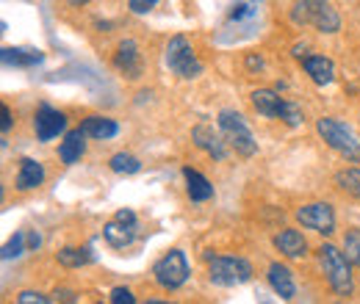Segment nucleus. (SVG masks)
I'll list each match as a JSON object with an SVG mask.
<instances>
[{
  "mask_svg": "<svg viewBox=\"0 0 360 304\" xmlns=\"http://www.w3.org/2000/svg\"><path fill=\"white\" fill-rule=\"evenodd\" d=\"M274 249H277L280 255L297 260V258H305V252H308V241H305V235H302L300 230L285 227V230H280V232L274 235Z\"/></svg>",
  "mask_w": 360,
  "mask_h": 304,
  "instance_id": "12",
  "label": "nucleus"
},
{
  "mask_svg": "<svg viewBox=\"0 0 360 304\" xmlns=\"http://www.w3.org/2000/svg\"><path fill=\"white\" fill-rule=\"evenodd\" d=\"M153 277L164 291H178L188 279V260L180 249H169L164 258H158L153 265Z\"/></svg>",
  "mask_w": 360,
  "mask_h": 304,
  "instance_id": "5",
  "label": "nucleus"
},
{
  "mask_svg": "<svg viewBox=\"0 0 360 304\" xmlns=\"http://www.w3.org/2000/svg\"><path fill=\"white\" fill-rule=\"evenodd\" d=\"M67 3H70V6H75V8H81V6H86L89 0H67Z\"/></svg>",
  "mask_w": 360,
  "mask_h": 304,
  "instance_id": "35",
  "label": "nucleus"
},
{
  "mask_svg": "<svg viewBox=\"0 0 360 304\" xmlns=\"http://www.w3.org/2000/svg\"><path fill=\"white\" fill-rule=\"evenodd\" d=\"M58 263H61L64 268H81V265L91 263V252H89V249H75V246H67V249H61V252H58Z\"/></svg>",
  "mask_w": 360,
  "mask_h": 304,
  "instance_id": "22",
  "label": "nucleus"
},
{
  "mask_svg": "<svg viewBox=\"0 0 360 304\" xmlns=\"http://www.w3.org/2000/svg\"><path fill=\"white\" fill-rule=\"evenodd\" d=\"M53 302H75V293L72 291H56L53 293Z\"/></svg>",
  "mask_w": 360,
  "mask_h": 304,
  "instance_id": "31",
  "label": "nucleus"
},
{
  "mask_svg": "<svg viewBox=\"0 0 360 304\" xmlns=\"http://www.w3.org/2000/svg\"><path fill=\"white\" fill-rule=\"evenodd\" d=\"M191 141L200 147V150H205L211 158H217V161H225L227 150H225V136H222V131L217 133L211 125H197L194 131H191Z\"/></svg>",
  "mask_w": 360,
  "mask_h": 304,
  "instance_id": "11",
  "label": "nucleus"
},
{
  "mask_svg": "<svg viewBox=\"0 0 360 304\" xmlns=\"http://www.w3.org/2000/svg\"><path fill=\"white\" fill-rule=\"evenodd\" d=\"M269 285L280 299H294V293H297V288H294V274H291V268L283 265V263H271L269 265Z\"/></svg>",
  "mask_w": 360,
  "mask_h": 304,
  "instance_id": "16",
  "label": "nucleus"
},
{
  "mask_svg": "<svg viewBox=\"0 0 360 304\" xmlns=\"http://www.w3.org/2000/svg\"><path fill=\"white\" fill-rule=\"evenodd\" d=\"M11 128V111H8V105H3V133H8Z\"/></svg>",
  "mask_w": 360,
  "mask_h": 304,
  "instance_id": "32",
  "label": "nucleus"
},
{
  "mask_svg": "<svg viewBox=\"0 0 360 304\" xmlns=\"http://www.w3.org/2000/svg\"><path fill=\"white\" fill-rule=\"evenodd\" d=\"M114 64L120 72H125L128 78H139L141 75V55H139V47L134 39H125L117 47V55H114Z\"/></svg>",
  "mask_w": 360,
  "mask_h": 304,
  "instance_id": "14",
  "label": "nucleus"
},
{
  "mask_svg": "<svg viewBox=\"0 0 360 304\" xmlns=\"http://www.w3.org/2000/svg\"><path fill=\"white\" fill-rule=\"evenodd\" d=\"M3 61L6 64H14V67H34L42 61V53L39 50H14V47H6L3 50Z\"/></svg>",
  "mask_w": 360,
  "mask_h": 304,
  "instance_id": "21",
  "label": "nucleus"
},
{
  "mask_svg": "<svg viewBox=\"0 0 360 304\" xmlns=\"http://www.w3.org/2000/svg\"><path fill=\"white\" fill-rule=\"evenodd\" d=\"M247 67H250V70H255V67L261 70V67H264V61H261V55H258V58H255V55H250V58H247Z\"/></svg>",
  "mask_w": 360,
  "mask_h": 304,
  "instance_id": "33",
  "label": "nucleus"
},
{
  "mask_svg": "<svg viewBox=\"0 0 360 304\" xmlns=\"http://www.w3.org/2000/svg\"><path fill=\"white\" fill-rule=\"evenodd\" d=\"M291 20L297 25H314L321 34H335L341 28V17L330 6V0H297Z\"/></svg>",
  "mask_w": 360,
  "mask_h": 304,
  "instance_id": "2",
  "label": "nucleus"
},
{
  "mask_svg": "<svg viewBox=\"0 0 360 304\" xmlns=\"http://www.w3.org/2000/svg\"><path fill=\"white\" fill-rule=\"evenodd\" d=\"M319 265H321V274L327 277L330 288L338 296H352V271H349V260L344 252H338L333 244H321L319 246Z\"/></svg>",
  "mask_w": 360,
  "mask_h": 304,
  "instance_id": "3",
  "label": "nucleus"
},
{
  "mask_svg": "<svg viewBox=\"0 0 360 304\" xmlns=\"http://www.w3.org/2000/svg\"><path fill=\"white\" fill-rule=\"evenodd\" d=\"M302 67H305V72L311 75V81L319 84V86H327V84H333V78H335V64H333L327 55H305V58H302Z\"/></svg>",
  "mask_w": 360,
  "mask_h": 304,
  "instance_id": "15",
  "label": "nucleus"
},
{
  "mask_svg": "<svg viewBox=\"0 0 360 304\" xmlns=\"http://www.w3.org/2000/svg\"><path fill=\"white\" fill-rule=\"evenodd\" d=\"M316 131L327 141V147L335 150L341 158H347L352 164H360V138L347 122H341L335 117H321L316 122Z\"/></svg>",
  "mask_w": 360,
  "mask_h": 304,
  "instance_id": "1",
  "label": "nucleus"
},
{
  "mask_svg": "<svg viewBox=\"0 0 360 304\" xmlns=\"http://www.w3.org/2000/svg\"><path fill=\"white\" fill-rule=\"evenodd\" d=\"M22 244H25V232H17V235L3 246V260L20 258V255H22Z\"/></svg>",
  "mask_w": 360,
  "mask_h": 304,
  "instance_id": "26",
  "label": "nucleus"
},
{
  "mask_svg": "<svg viewBox=\"0 0 360 304\" xmlns=\"http://www.w3.org/2000/svg\"><path fill=\"white\" fill-rule=\"evenodd\" d=\"M167 67L178 78H186V81H191V78H197L202 72V64L197 61L194 47L186 37H172L169 39V44H167Z\"/></svg>",
  "mask_w": 360,
  "mask_h": 304,
  "instance_id": "7",
  "label": "nucleus"
},
{
  "mask_svg": "<svg viewBox=\"0 0 360 304\" xmlns=\"http://www.w3.org/2000/svg\"><path fill=\"white\" fill-rule=\"evenodd\" d=\"M252 105H255L258 114L280 119L283 111H285V105H288V100H283L274 88H255V91H252Z\"/></svg>",
  "mask_w": 360,
  "mask_h": 304,
  "instance_id": "13",
  "label": "nucleus"
},
{
  "mask_svg": "<svg viewBox=\"0 0 360 304\" xmlns=\"http://www.w3.org/2000/svg\"><path fill=\"white\" fill-rule=\"evenodd\" d=\"M17 302L20 304H47V302H53L50 296H42V293H37V291H22L20 296H17Z\"/></svg>",
  "mask_w": 360,
  "mask_h": 304,
  "instance_id": "27",
  "label": "nucleus"
},
{
  "mask_svg": "<svg viewBox=\"0 0 360 304\" xmlns=\"http://www.w3.org/2000/svg\"><path fill=\"white\" fill-rule=\"evenodd\" d=\"M335 185L360 199V169H344L335 174Z\"/></svg>",
  "mask_w": 360,
  "mask_h": 304,
  "instance_id": "24",
  "label": "nucleus"
},
{
  "mask_svg": "<svg viewBox=\"0 0 360 304\" xmlns=\"http://www.w3.org/2000/svg\"><path fill=\"white\" fill-rule=\"evenodd\" d=\"M81 131L86 133L89 138H97V141H105V138H114L120 133V125L108 117H86L81 122Z\"/></svg>",
  "mask_w": 360,
  "mask_h": 304,
  "instance_id": "20",
  "label": "nucleus"
},
{
  "mask_svg": "<svg viewBox=\"0 0 360 304\" xmlns=\"http://www.w3.org/2000/svg\"><path fill=\"white\" fill-rule=\"evenodd\" d=\"M297 221L305 227V230H314V232H321V235H330L335 232V213L327 202H311L305 208L297 211Z\"/></svg>",
  "mask_w": 360,
  "mask_h": 304,
  "instance_id": "9",
  "label": "nucleus"
},
{
  "mask_svg": "<svg viewBox=\"0 0 360 304\" xmlns=\"http://www.w3.org/2000/svg\"><path fill=\"white\" fill-rule=\"evenodd\" d=\"M344 252H347V260L349 263H360V230H349L347 232Z\"/></svg>",
  "mask_w": 360,
  "mask_h": 304,
  "instance_id": "25",
  "label": "nucleus"
},
{
  "mask_svg": "<svg viewBox=\"0 0 360 304\" xmlns=\"http://www.w3.org/2000/svg\"><path fill=\"white\" fill-rule=\"evenodd\" d=\"M250 14H252V8H250V6H236V8L230 11V17H233V20H241V17H250Z\"/></svg>",
  "mask_w": 360,
  "mask_h": 304,
  "instance_id": "30",
  "label": "nucleus"
},
{
  "mask_svg": "<svg viewBox=\"0 0 360 304\" xmlns=\"http://www.w3.org/2000/svg\"><path fill=\"white\" fill-rule=\"evenodd\" d=\"M108 166H111V172H117V174H136L141 169L139 158L131 155V152H117V155L108 161Z\"/></svg>",
  "mask_w": 360,
  "mask_h": 304,
  "instance_id": "23",
  "label": "nucleus"
},
{
  "mask_svg": "<svg viewBox=\"0 0 360 304\" xmlns=\"http://www.w3.org/2000/svg\"><path fill=\"white\" fill-rule=\"evenodd\" d=\"M84 152H86V133L81 131H70L64 136V141H61V147H58V155H61V161L64 164H78L81 158H84Z\"/></svg>",
  "mask_w": 360,
  "mask_h": 304,
  "instance_id": "18",
  "label": "nucleus"
},
{
  "mask_svg": "<svg viewBox=\"0 0 360 304\" xmlns=\"http://www.w3.org/2000/svg\"><path fill=\"white\" fill-rule=\"evenodd\" d=\"M45 180V166L34 158H22L20 161V172H17V191H31L39 188Z\"/></svg>",
  "mask_w": 360,
  "mask_h": 304,
  "instance_id": "17",
  "label": "nucleus"
},
{
  "mask_svg": "<svg viewBox=\"0 0 360 304\" xmlns=\"http://www.w3.org/2000/svg\"><path fill=\"white\" fill-rule=\"evenodd\" d=\"M183 177H186V191H188V199L191 202H205V199L214 197V185L200 172H194L191 166L183 169Z\"/></svg>",
  "mask_w": 360,
  "mask_h": 304,
  "instance_id": "19",
  "label": "nucleus"
},
{
  "mask_svg": "<svg viewBox=\"0 0 360 304\" xmlns=\"http://www.w3.org/2000/svg\"><path fill=\"white\" fill-rule=\"evenodd\" d=\"M136 296L128 291V288H114L111 291V304H134Z\"/></svg>",
  "mask_w": 360,
  "mask_h": 304,
  "instance_id": "28",
  "label": "nucleus"
},
{
  "mask_svg": "<svg viewBox=\"0 0 360 304\" xmlns=\"http://www.w3.org/2000/svg\"><path fill=\"white\" fill-rule=\"evenodd\" d=\"M136 235H139L136 213L134 211H125V208L103 227V238H105L114 249H125V246H131V244L136 241Z\"/></svg>",
  "mask_w": 360,
  "mask_h": 304,
  "instance_id": "8",
  "label": "nucleus"
},
{
  "mask_svg": "<svg viewBox=\"0 0 360 304\" xmlns=\"http://www.w3.org/2000/svg\"><path fill=\"white\" fill-rule=\"evenodd\" d=\"M34 128H37V138L39 141H53L58 133H64L67 128V117L50 105H42L37 111V119H34Z\"/></svg>",
  "mask_w": 360,
  "mask_h": 304,
  "instance_id": "10",
  "label": "nucleus"
},
{
  "mask_svg": "<svg viewBox=\"0 0 360 304\" xmlns=\"http://www.w3.org/2000/svg\"><path fill=\"white\" fill-rule=\"evenodd\" d=\"M252 277V265L244 258H211L208 265V279L219 288H233L244 285Z\"/></svg>",
  "mask_w": 360,
  "mask_h": 304,
  "instance_id": "6",
  "label": "nucleus"
},
{
  "mask_svg": "<svg viewBox=\"0 0 360 304\" xmlns=\"http://www.w3.org/2000/svg\"><path fill=\"white\" fill-rule=\"evenodd\" d=\"M39 244H42V238H39L37 232H31V235H28V246H31V249H39Z\"/></svg>",
  "mask_w": 360,
  "mask_h": 304,
  "instance_id": "34",
  "label": "nucleus"
},
{
  "mask_svg": "<svg viewBox=\"0 0 360 304\" xmlns=\"http://www.w3.org/2000/svg\"><path fill=\"white\" fill-rule=\"evenodd\" d=\"M155 3H158V0H128V8H131L134 14H147L150 8H155Z\"/></svg>",
  "mask_w": 360,
  "mask_h": 304,
  "instance_id": "29",
  "label": "nucleus"
},
{
  "mask_svg": "<svg viewBox=\"0 0 360 304\" xmlns=\"http://www.w3.org/2000/svg\"><path fill=\"white\" fill-rule=\"evenodd\" d=\"M219 131L225 136V141L238 152V155H244V158H252L255 152H258V141H255V136L250 131V125L244 122V117L241 114H236V111H219Z\"/></svg>",
  "mask_w": 360,
  "mask_h": 304,
  "instance_id": "4",
  "label": "nucleus"
}]
</instances>
